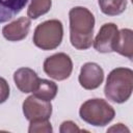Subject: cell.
Masks as SVG:
<instances>
[{
  "instance_id": "obj_16",
  "label": "cell",
  "mask_w": 133,
  "mask_h": 133,
  "mask_svg": "<svg viewBox=\"0 0 133 133\" xmlns=\"http://www.w3.org/2000/svg\"><path fill=\"white\" fill-rule=\"evenodd\" d=\"M53 131L51 123L49 122V119H34V121H30L29 124V128H28V132L29 133H51Z\"/></svg>"
},
{
  "instance_id": "obj_7",
  "label": "cell",
  "mask_w": 133,
  "mask_h": 133,
  "mask_svg": "<svg viewBox=\"0 0 133 133\" xmlns=\"http://www.w3.org/2000/svg\"><path fill=\"white\" fill-rule=\"evenodd\" d=\"M118 29L113 23H105L99 30L95 41H92L94 48L100 53L113 52L115 42L117 38Z\"/></svg>"
},
{
  "instance_id": "obj_6",
  "label": "cell",
  "mask_w": 133,
  "mask_h": 133,
  "mask_svg": "<svg viewBox=\"0 0 133 133\" xmlns=\"http://www.w3.org/2000/svg\"><path fill=\"white\" fill-rule=\"evenodd\" d=\"M23 113L26 119H49L52 114L51 101H46L34 95L29 96L23 102Z\"/></svg>"
},
{
  "instance_id": "obj_3",
  "label": "cell",
  "mask_w": 133,
  "mask_h": 133,
  "mask_svg": "<svg viewBox=\"0 0 133 133\" xmlns=\"http://www.w3.org/2000/svg\"><path fill=\"white\" fill-rule=\"evenodd\" d=\"M80 117L87 124L96 127L108 125L115 115L113 107L103 99H90L85 101L79 109Z\"/></svg>"
},
{
  "instance_id": "obj_5",
  "label": "cell",
  "mask_w": 133,
  "mask_h": 133,
  "mask_svg": "<svg viewBox=\"0 0 133 133\" xmlns=\"http://www.w3.org/2000/svg\"><path fill=\"white\" fill-rule=\"evenodd\" d=\"M73 71L71 57L65 53H56L44 61V72L51 78L61 81L68 79Z\"/></svg>"
},
{
  "instance_id": "obj_8",
  "label": "cell",
  "mask_w": 133,
  "mask_h": 133,
  "mask_svg": "<svg viewBox=\"0 0 133 133\" xmlns=\"http://www.w3.org/2000/svg\"><path fill=\"white\" fill-rule=\"evenodd\" d=\"M78 80L83 88L87 90L96 89L104 80V71L96 62H86L81 66Z\"/></svg>"
},
{
  "instance_id": "obj_9",
  "label": "cell",
  "mask_w": 133,
  "mask_h": 133,
  "mask_svg": "<svg viewBox=\"0 0 133 133\" xmlns=\"http://www.w3.org/2000/svg\"><path fill=\"white\" fill-rule=\"evenodd\" d=\"M31 22L26 17H21L18 20L5 25L2 28L4 38L9 42H19L24 39L29 32Z\"/></svg>"
},
{
  "instance_id": "obj_10",
  "label": "cell",
  "mask_w": 133,
  "mask_h": 133,
  "mask_svg": "<svg viewBox=\"0 0 133 133\" xmlns=\"http://www.w3.org/2000/svg\"><path fill=\"white\" fill-rule=\"evenodd\" d=\"M39 77L37 74L29 68H20L14 74V81L16 86L24 94L33 92L36 88Z\"/></svg>"
},
{
  "instance_id": "obj_4",
  "label": "cell",
  "mask_w": 133,
  "mask_h": 133,
  "mask_svg": "<svg viewBox=\"0 0 133 133\" xmlns=\"http://www.w3.org/2000/svg\"><path fill=\"white\" fill-rule=\"evenodd\" d=\"M63 27L59 20H48L36 26L33 33V44L42 50H54L62 41Z\"/></svg>"
},
{
  "instance_id": "obj_11",
  "label": "cell",
  "mask_w": 133,
  "mask_h": 133,
  "mask_svg": "<svg viewBox=\"0 0 133 133\" xmlns=\"http://www.w3.org/2000/svg\"><path fill=\"white\" fill-rule=\"evenodd\" d=\"M113 51L129 58L130 60L132 59L133 57V32L131 29L124 28L118 31Z\"/></svg>"
},
{
  "instance_id": "obj_13",
  "label": "cell",
  "mask_w": 133,
  "mask_h": 133,
  "mask_svg": "<svg viewBox=\"0 0 133 133\" xmlns=\"http://www.w3.org/2000/svg\"><path fill=\"white\" fill-rule=\"evenodd\" d=\"M57 91H58V87L55 82L47 79H39V82L36 88L34 89L33 95L43 100L51 101L56 97Z\"/></svg>"
},
{
  "instance_id": "obj_2",
  "label": "cell",
  "mask_w": 133,
  "mask_h": 133,
  "mask_svg": "<svg viewBox=\"0 0 133 133\" xmlns=\"http://www.w3.org/2000/svg\"><path fill=\"white\" fill-rule=\"evenodd\" d=\"M133 90V72L128 68L112 70L104 87L105 97L113 103H124L129 100Z\"/></svg>"
},
{
  "instance_id": "obj_18",
  "label": "cell",
  "mask_w": 133,
  "mask_h": 133,
  "mask_svg": "<svg viewBox=\"0 0 133 133\" xmlns=\"http://www.w3.org/2000/svg\"><path fill=\"white\" fill-rule=\"evenodd\" d=\"M59 131H60V133H70V132H80L81 130L78 128V126L74 122L65 121L61 124Z\"/></svg>"
},
{
  "instance_id": "obj_12",
  "label": "cell",
  "mask_w": 133,
  "mask_h": 133,
  "mask_svg": "<svg viewBox=\"0 0 133 133\" xmlns=\"http://www.w3.org/2000/svg\"><path fill=\"white\" fill-rule=\"evenodd\" d=\"M28 0H0V23L17 16L27 4Z\"/></svg>"
},
{
  "instance_id": "obj_17",
  "label": "cell",
  "mask_w": 133,
  "mask_h": 133,
  "mask_svg": "<svg viewBox=\"0 0 133 133\" xmlns=\"http://www.w3.org/2000/svg\"><path fill=\"white\" fill-rule=\"evenodd\" d=\"M9 97V85L7 81L0 77V104L4 103Z\"/></svg>"
},
{
  "instance_id": "obj_14",
  "label": "cell",
  "mask_w": 133,
  "mask_h": 133,
  "mask_svg": "<svg viewBox=\"0 0 133 133\" xmlns=\"http://www.w3.org/2000/svg\"><path fill=\"white\" fill-rule=\"evenodd\" d=\"M101 11L107 16L123 14L127 7V0H99Z\"/></svg>"
},
{
  "instance_id": "obj_19",
  "label": "cell",
  "mask_w": 133,
  "mask_h": 133,
  "mask_svg": "<svg viewBox=\"0 0 133 133\" xmlns=\"http://www.w3.org/2000/svg\"><path fill=\"white\" fill-rule=\"evenodd\" d=\"M108 132H113V131H116V132H129V129L127 127H125L123 124H116L115 126L111 127L110 129L107 130Z\"/></svg>"
},
{
  "instance_id": "obj_1",
  "label": "cell",
  "mask_w": 133,
  "mask_h": 133,
  "mask_svg": "<svg viewBox=\"0 0 133 133\" xmlns=\"http://www.w3.org/2000/svg\"><path fill=\"white\" fill-rule=\"evenodd\" d=\"M70 41L74 48L86 50L92 45L95 17L89 9L83 6L73 7L69 12Z\"/></svg>"
},
{
  "instance_id": "obj_15",
  "label": "cell",
  "mask_w": 133,
  "mask_h": 133,
  "mask_svg": "<svg viewBox=\"0 0 133 133\" xmlns=\"http://www.w3.org/2000/svg\"><path fill=\"white\" fill-rule=\"evenodd\" d=\"M52 6L51 0H31L27 9V16L30 19H37L41 16L47 14Z\"/></svg>"
}]
</instances>
